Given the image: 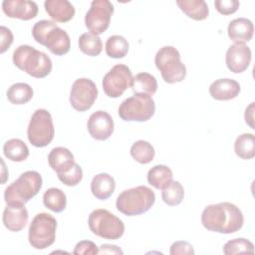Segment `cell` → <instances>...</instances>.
Segmentation results:
<instances>
[{"label":"cell","instance_id":"5b68a950","mask_svg":"<svg viewBox=\"0 0 255 255\" xmlns=\"http://www.w3.org/2000/svg\"><path fill=\"white\" fill-rule=\"evenodd\" d=\"M154 63L164 82L174 84L182 82L186 76V67L180 60V54L173 46H163L155 54Z\"/></svg>","mask_w":255,"mask_h":255},{"label":"cell","instance_id":"3957f363","mask_svg":"<svg viewBox=\"0 0 255 255\" xmlns=\"http://www.w3.org/2000/svg\"><path fill=\"white\" fill-rule=\"evenodd\" d=\"M155 202V194L147 186L139 185L122 191L117 197V209L127 215L135 216L148 211Z\"/></svg>","mask_w":255,"mask_h":255},{"label":"cell","instance_id":"b9f144b4","mask_svg":"<svg viewBox=\"0 0 255 255\" xmlns=\"http://www.w3.org/2000/svg\"><path fill=\"white\" fill-rule=\"evenodd\" d=\"M244 119L246 124L252 128L254 129V103L252 102L245 110V114H244Z\"/></svg>","mask_w":255,"mask_h":255},{"label":"cell","instance_id":"6da1fadb","mask_svg":"<svg viewBox=\"0 0 255 255\" xmlns=\"http://www.w3.org/2000/svg\"><path fill=\"white\" fill-rule=\"evenodd\" d=\"M201 223L209 231L231 234L239 231L244 223L242 211L231 202L207 205L201 213Z\"/></svg>","mask_w":255,"mask_h":255},{"label":"cell","instance_id":"9c48e42d","mask_svg":"<svg viewBox=\"0 0 255 255\" xmlns=\"http://www.w3.org/2000/svg\"><path fill=\"white\" fill-rule=\"evenodd\" d=\"M55 128L53 119L45 109H38L31 117L27 128V136L30 143L36 147H45L54 138Z\"/></svg>","mask_w":255,"mask_h":255},{"label":"cell","instance_id":"5bb4252c","mask_svg":"<svg viewBox=\"0 0 255 255\" xmlns=\"http://www.w3.org/2000/svg\"><path fill=\"white\" fill-rule=\"evenodd\" d=\"M252 59L250 48L246 44L234 43L226 52L225 63L229 71L239 74L247 70Z\"/></svg>","mask_w":255,"mask_h":255},{"label":"cell","instance_id":"ac0fdd59","mask_svg":"<svg viewBox=\"0 0 255 255\" xmlns=\"http://www.w3.org/2000/svg\"><path fill=\"white\" fill-rule=\"evenodd\" d=\"M43 46L49 49L52 54L62 56L70 51L71 40L68 33L57 26L49 32Z\"/></svg>","mask_w":255,"mask_h":255},{"label":"cell","instance_id":"60d3db41","mask_svg":"<svg viewBox=\"0 0 255 255\" xmlns=\"http://www.w3.org/2000/svg\"><path fill=\"white\" fill-rule=\"evenodd\" d=\"M99 254H124V252L117 245L102 244L99 248Z\"/></svg>","mask_w":255,"mask_h":255},{"label":"cell","instance_id":"1f68e13d","mask_svg":"<svg viewBox=\"0 0 255 255\" xmlns=\"http://www.w3.org/2000/svg\"><path fill=\"white\" fill-rule=\"evenodd\" d=\"M79 48L80 50L91 57H95L101 54L103 50V43L99 36L91 34V33H84L79 38Z\"/></svg>","mask_w":255,"mask_h":255},{"label":"cell","instance_id":"7402d4cb","mask_svg":"<svg viewBox=\"0 0 255 255\" xmlns=\"http://www.w3.org/2000/svg\"><path fill=\"white\" fill-rule=\"evenodd\" d=\"M116 189V181L109 173H99L91 181V191L100 200H106L112 196Z\"/></svg>","mask_w":255,"mask_h":255},{"label":"cell","instance_id":"7a4b0ae2","mask_svg":"<svg viewBox=\"0 0 255 255\" xmlns=\"http://www.w3.org/2000/svg\"><path fill=\"white\" fill-rule=\"evenodd\" d=\"M13 63L18 69L37 79L47 77L53 68L49 56L29 45H20L14 50Z\"/></svg>","mask_w":255,"mask_h":255},{"label":"cell","instance_id":"ab89813d","mask_svg":"<svg viewBox=\"0 0 255 255\" xmlns=\"http://www.w3.org/2000/svg\"><path fill=\"white\" fill-rule=\"evenodd\" d=\"M0 34H1V42H0V53H5L13 43V34L11 30L5 26L0 27Z\"/></svg>","mask_w":255,"mask_h":255},{"label":"cell","instance_id":"9a60e30c","mask_svg":"<svg viewBox=\"0 0 255 255\" xmlns=\"http://www.w3.org/2000/svg\"><path fill=\"white\" fill-rule=\"evenodd\" d=\"M29 214L25 204L8 203L3 211L2 221L4 226L12 232H19L28 223Z\"/></svg>","mask_w":255,"mask_h":255},{"label":"cell","instance_id":"e575fe53","mask_svg":"<svg viewBox=\"0 0 255 255\" xmlns=\"http://www.w3.org/2000/svg\"><path fill=\"white\" fill-rule=\"evenodd\" d=\"M55 27H57V24L54 21H50V20L38 21L37 23L34 24L32 28V36L37 43L43 45L47 35Z\"/></svg>","mask_w":255,"mask_h":255},{"label":"cell","instance_id":"277c9868","mask_svg":"<svg viewBox=\"0 0 255 255\" xmlns=\"http://www.w3.org/2000/svg\"><path fill=\"white\" fill-rule=\"evenodd\" d=\"M42 176L38 171L28 170L22 173L4 191L5 202L25 204L32 199L42 187Z\"/></svg>","mask_w":255,"mask_h":255},{"label":"cell","instance_id":"8992f818","mask_svg":"<svg viewBox=\"0 0 255 255\" xmlns=\"http://www.w3.org/2000/svg\"><path fill=\"white\" fill-rule=\"evenodd\" d=\"M90 230L97 236L108 240H117L125 233L123 220L107 209L93 210L88 219Z\"/></svg>","mask_w":255,"mask_h":255},{"label":"cell","instance_id":"d4e9b609","mask_svg":"<svg viewBox=\"0 0 255 255\" xmlns=\"http://www.w3.org/2000/svg\"><path fill=\"white\" fill-rule=\"evenodd\" d=\"M3 153L8 159L16 162H21L28 158L29 148L22 139L11 138L4 143Z\"/></svg>","mask_w":255,"mask_h":255},{"label":"cell","instance_id":"f546056e","mask_svg":"<svg viewBox=\"0 0 255 255\" xmlns=\"http://www.w3.org/2000/svg\"><path fill=\"white\" fill-rule=\"evenodd\" d=\"M131 157L140 164H147L153 160L155 151L153 146L146 140H136L130 147Z\"/></svg>","mask_w":255,"mask_h":255},{"label":"cell","instance_id":"44dd1931","mask_svg":"<svg viewBox=\"0 0 255 255\" xmlns=\"http://www.w3.org/2000/svg\"><path fill=\"white\" fill-rule=\"evenodd\" d=\"M48 162L50 167L58 173H62L70 169L75 164L74 154L68 148L63 146L54 147L49 155Z\"/></svg>","mask_w":255,"mask_h":255},{"label":"cell","instance_id":"cb8c5ba5","mask_svg":"<svg viewBox=\"0 0 255 255\" xmlns=\"http://www.w3.org/2000/svg\"><path fill=\"white\" fill-rule=\"evenodd\" d=\"M172 178V170L164 164L154 165L147 172L148 183L156 189H164L167 185L170 184Z\"/></svg>","mask_w":255,"mask_h":255},{"label":"cell","instance_id":"f35d334b","mask_svg":"<svg viewBox=\"0 0 255 255\" xmlns=\"http://www.w3.org/2000/svg\"><path fill=\"white\" fill-rule=\"evenodd\" d=\"M169 253L171 255H193L194 249L192 245L187 241H175L171 244Z\"/></svg>","mask_w":255,"mask_h":255},{"label":"cell","instance_id":"d6a6232c","mask_svg":"<svg viewBox=\"0 0 255 255\" xmlns=\"http://www.w3.org/2000/svg\"><path fill=\"white\" fill-rule=\"evenodd\" d=\"M162 200L169 206H176L181 203L184 197V188L179 181H171L161 192Z\"/></svg>","mask_w":255,"mask_h":255},{"label":"cell","instance_id":"d6986e66","mask_svg":"<svg viewBox=\"0 0 255 255\" xmlns=\"http://www.w3.org/2000/svg\"><path fill=\"white\" fill-rule=\"evenodd\" d=\"M254 33V26L251 20L247 18H236L232 20L227 28L228 37L234 43L245 44L249 42Z\"/></svg>","mask_w":255,"mask_h":255},{"label":"cell","instance_id":"f1b7e54d","mask_svg":"<svg viewBox=\"0 0 255 255\" xmlns=\"http://www.w3.org/2000/svg\"><path fill=\"white\" fill-rule=\"evenodd\" d=\"M33 89L29 84L16 83L7 91V99L13 105L27 104L33 98Z\"/></svg>","mask_w":255,"mask_h":255},{"label":"cell","instance_id":"83f0119b","mask_svg":"<svg viewBox=\"0 0 255 255\" xmlns=\"http://www.w3.org/2000/svg\"><path fill=\"white\" fill-rule=\"evenodd\" d=\"M234 151L242 159H251L255 156V136L244 132L237 136L234 142Z\"/></svg>","mask_w":255,"mask_h":255},{"label":"cell","instance_id":"8d00e7d4","mask_svg":"<svg viewBox=\"0 0 255 255\" xmlns=\"http://www.w3.org/2000/svg\"><path fill=\"white\" fill-rule=\"evenodd\" d=\"M239 1L237 0H216L214 6L216 10L222 15H230L235 13L239 8Z\"/></svg>","mask_w":255,"mask_h":255},{"label":"cell","instance_id":"7c38bea8","mask_svg":"<svg viewBox=\"0 0 255 255\" xmlns=\"http://www.w3.org/2000/svg\"><path fill=\"white\" fill-rule=\"evenodd\" d=\"M98 98L96 84L88 78L77 79L71 88L70 104L78 112H86L92 108Z\"/></svg>","mask_w":255,"mask_h":255},{"label":"cell","instance_id":"74e56055","mask_svg":"<svg viewBox=\"0 0 255 255\" xmlns=\"http://www.w3.org/2000/svg\"><path fill=\"white\" fill-rule=\"evenodd\" d=\"M73 254H75V255H96V254H99V248L93 241L82 240L76 244Z\"/></svg>","mask_w":255,"mask_h":255},{"label":"cell","instance_id":"30bf717a","mask_svg":"<svg viewBox=\"0 0 255 255\" xmlns=\"http://www.w3.org/2000/svg\"><path fill=\"white\" fill-rule=\"evenodd\" d=\"M132 80L130 69L127 65L118 64L104 76L103 90L109 98H119L126 90L131 88Z\"/></svg>","mask_w":255,"mask_h":255},{"label":"cell","instance_id":"52a82bcc","mask_svg":"<svg viewBox=\"0 0 255 255\" xmlns=\"http://www.w3.org/2000/svg\"><path fill=\"white\" fill-rule=\"evenodd\" d=\"M57 220L49 213H38L29 226L28 240L30 245L38 250L50 247L56 239Z\"/></svg>","mask_w":255,"mask_h":255},{"label":"cell","instance_id":"484cf974","mask_svg":"<svg viewBox=\"0 0 255 255\" xmlns=\"http://www.w3.org/2000/svg\"><path fill=\"white\" fill-rule=\"evenodd\" d=\"M131 89L134 94L152 96L157 91V81L149 73H139L133 77Z\"/></svg>","mask_w":255,"mask_h":255},{"label":"cell","instance_id":"ffe728a7","mask_svg":"<svg viewBox=\"0 0 255 255\" xmlns=\"http://www.w3.org/2000/svg\"><path fill=\"white\" fill-rule=\"evenodd\" d=\"M44 7L48 15L56 22H68L75 15V8L68 0H46Z\"/></svg>","mask_w":255,"mask_h":255},{"label":"cell","instance_id":"e0dca14e","mask_svg":"<svg viewBox=\"0 0 255 255\" xmlns=\"http://www.w3.org/2000/svg\"><path fill=\"white\" fill-rule=\"evenodd\" d=\"M241 91L240 85L233 79H218L209 86L211 98L217 101H229L235 99Z\"/></svg>","mask_w":255,"mask_h":255},{"label":"cell","instance_id":"ba28073f","mask_svg":"<svg viewBox=\"0 0 255 255\" xmlns=\"http://www.w3.org/2000/svg\"><path fill=\"white\" fill-rule=\"evenodd\" d=\"M118 113L126 122H146L155 113V103L150 96L134 94L122 102Z\"/></svg>","mask_w":255,"mask_h":255},{"label":"cell","instance_id":"4316f807","mask_svg":"<svg viewBox=\"0 0 255 255\" xmlns=\"http://www.w3.org/2000/svg\"><path fill=\"white\" fill-rule=\"evenodd\" d=\"M43 203L53 212L60 213L64 211L67 206V196L62 189L51 187L44 192Z\"/></svg>","mask_w":255,"mask_h":255},{"label":"cell","instance_id":"2e32d148","mask_svg":"<svg viewBox=\"0 0 255 255\" xmlns=\"http://www.w3.org/2000/svg\"><path fill=\"white\" fill-rule=\"evenodd\" d=\"M2 10L10 18L28 21L37 16L38 5L30 0H4Z\"/></svg>","mask_w":255,"mask_h":255},{"label":"cell","instance_id":"4fadbf2b","mask_svg":"<svg viewBox=\"0 0 255 255\" xmlns=\"http://www.w3.org/2000/svg\"><path fill=\"white\" fill-rule=\"evenodd\" d=\"M114 120L112 116L105 111L93 113L87 123L90 135L97 140H106L114 132Z\"/></svg>","mask_w":255,"mask_h":255},{"label":"cell","instance_id":"4dcf8cb0","mask_svg":"<svg viewBox=\"0 0 255 255\" xmlns=\"http://www.w3.org/2000/svg\"><path fill=\"white\" fill-rule=\"evenodd\" d=\"M128 48L129 45L128 40L121 35H113L109 37L105 46L107 55L114 59H122L127 56Z\"/></svg>","mask_w":255,"mask_h":255},{"label":"cell","instance_id":"d590c367","mask_svg":"<svg viewBox=\"0 0 255 255\" xmlns=\"http://www.w3.org/2000/svg\"><path fill=\"white\" fill-rule=\"evenodd\" d=\"M58 178L67 186H76L83 178L82 167L75 162V164L65 172L58 173Z\"/></svg>","mask_w":255,"mask_h":255},{"label":"cell","instance_id":"603a6c76","mask_svg":"<svg viewBox=\"0 0 255 255\" xmlns=\"http://www.w3.org/2000/svg\"><path fill=\"white\" fill-rule=\"evenodd\" d=\"M177 6L189 18L202 21L208 17L209 8L204 0H177Z\"/></svg>","mask_w":255,"mask_h":255},{"label":"cell","instance_id":"836d02e7","mask_svg":"<svg viewBox=\"0 0 255 255\" xmlns=\"http://www.w3.org/2000/svg\"><path fill=\"white\" fill-rule=\"evenodd\" d=\"M223 253L225 255L234 254H253L254 245L251 241L245 238H235L227 241L223 246Z\"/></svg>","mask_w":255,"mask_h":255},{"label":"cell","instance_id":"8fae6325","mask_svg":"<svg viewBox=\"0 0 255 255\" xmlns=\"http://www.w3.org/2000/svg\"><path fill=\"white\" fill-rule=\"evenodd\" d=\"M114 5L109 0H94L86 13L85 24L91 34L99 36L110 26Z\"/></svg>","mask_w":255,"mask_h":255}]
</instances>
